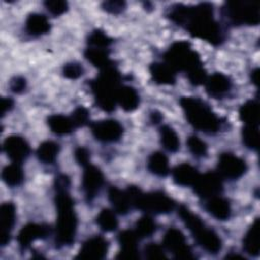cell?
Returning <instances> with one entry per match:
<instances>
[{
	"mask_svg": "<svg viewBox=\"0 0 260 260\" xmlns=\"http://www.w3.org/2000/svg\"><path fill=\"white\" fill-rule=\"evenodd\" d=\"M83 72H84V68L78 62L66 63L62 69L63 76L68 79H77L83 74Z\"/></svg>",
	"mask_w": 260,
	"mask_h": 260,
	"instance_id": "obj_40",
	"label": "cell"
},
{
	"mask_svg": "<svg viewBox=\"0 0 260 260\" xmlns=\"http://www.w3.org/2000/svg\"><path fill=\"white\" fill-rule=\"evenodd\" d=\"M55 205L57 220L55 228L56 248L73 244L77 231V215L74 209V200L69 194V189L55 190Z\"/></svg>",
	"mask_w": 260,
	"mask_h": 260,
	"instance_id": "obj_3",
	"label": "cell"
},
{
	"mask_svg": "<svg viewBox=\"0 0 260 260\" xmlns=\"http://www.w3.org/2000/svg\"><path fill=\"white\" fill-rule=\"evenodd\" d=\"M140 239L137 237L134 231L125 230L121 232L118 236V243L120 246V251L116 256L117 259L123 260H135L140 257L138 249V241Z\"/></svg>",
	"mask_w": 260,
	"mask_h": 260,
	"instance_id": "obj_18",
	"label": "cell"
},
{
	"mask_svg": "<svg viewBox=\"0 0 260 260\" xmlns=\"http://www.w3.org/2000/svg\"><path fill=\"white\" fill-rule=\"evenodd\" d=\"M205 90L213 99H223L232 90L233 82L229 76L221 72H215L207 76L205 81Z\"/></svg>",
	"mask_w": 260,
	"mask_h": 260,
	"instance_id": "obj_19",
	"label": "cell"
},
{
	"mask_svg": "<svg viewBox=\"0 0 260 260\" xmlns=\"http://www.w3.org/2000/svg\"><path fill=\"white\" fill-rule=\"evenodd\" d=\"M96 224L104 232H114L118 228V219L116 213L108 208H104L100 211L95 218Z\"/></svg>",
	"mask_w": 260,
	"mask_h": 260,
	"instance_id": "obj_34",
	"label": "cell"
},
{
	"mask_svg": "<svg viewBox=\"0 0 260 260\" xmlns=\"http://www.w3.org/2000/svg\"><path fill=\"white\" fill-rule=\"evenodd\" d=\"M151 79L160 85H173L176 83V74L168 64L165 62H154L149 66Z\"/></svg>",
	"mask_w": 260,
	"mask_h": 260,
	"instance_id": "obj_22",
	"label": "cell"
},
{
	"mask_svg": "<svg viewBox=\"0 0 260 260\" xmlns=\"http://www.w3.org/2000/svg\"><path fill=\"white\" fill-rule=\"evenodd\" d=\"M90 130L94 139L103 143L117 142L124 133L123 126L114 119L95 121L90 124Z\"/></svg>",
	"mask_w": 260,
	"mask_h": 260,
	"instance_id": "obj_10",
	"label": "cell"
},
{
	"mask_svg": "<svg viewBox=\"0 0 260 260\" xmlns=\"http://www.w3.org/2000/svg\"><path fill=\"white\" fill-rule=\"evenodd\" d=\"M140 98L137 90L130 85H121L117 92V104L125 112H132L139 107Z\"/></svg>",
	"mask_w": 260,
	"mask_h": 260,
	"instance_id": "obj_24",
	"label": "cell"
},
{
	"mask_svg": "<svg viewBox=\"0 0 260 260\" xmlns=\"http://www.w3.org/2000/svg\"><path fill=\"white\" fill-rule=\"evenodd\" d=\"M180 106L188 123L198 131L213 134L223 126V120L212 111L207 103L199 98L182 96Z\"/></svg>",
	"mask_w": 260,
	"mask_h": 260,
	"instance_id": "obj_5",
	"label": "cell"
},
{
	"mask_svg": "<svg viewBox=\"0 0 260 260\" xmlns=\"http://www.w3.org/2000/svg\"><path fill=\"white\" fill-rule=\"evenodd\" d=\"M2 148L7 157L16 164L24 161L30 153L29 144L19 135L7 136L3 141Z\"/></svg>",
	"mask_w": 260,
	"mask_h": 260,
	"instance_id": "obj_14",
	"label": "cell"
},
{
	"mask_svg": "<svg viewBox=\"0 0 260 260\" xmlns=\"http://www.w3.org/2000/svg\"><path fill=\"white\" fill-rule=\"evenodd\" d=\"M74 158L79 166L84 168L90 164V151L85 147H77L74 150Z\"/></svg>",
	"mask_w": 260,
	"mask_h": 260,
	"instance_id": "obj_44",
	"label": "cell"
},
{
	"mask_svg": "<svg viewBox=\"0 0 260 260\" xmlns=\"http://www.w3.org/2000/svg\"><path fill=\"white\" fill-rule=\"evenodd\" d=\"M46 9L53 15L59 16L65 13L68 9V4L63 0H47L44 2Z\"/></svg>",
	"mask_w": 260,
	"mask_h": 260,
	"instance_id": "obj_41",
	"label": "cell"
},
{
	"mask_svg": "<svg viewBox=\"0 0 260 260\" xmlns=\"http://www.w3.org/2000/svg\"><path fill=\"white\" fill-rule=\"evenodd\" d=\"M246 161L232 152H223L217 161V174L224 179L238 180L247 172Z\"/></svg>",
	"mask_w": 260,
	"mask_h": 260,
	"instance_id": "obj_11",
	"label": "cell"
},
{
	"mask_svg": "<svg viewBox=\"0 0 260 260\" xmlns=\"http://www.w3.org/2000/svg\"><path fill=\"white\" fill-rule=\"evenodd\" d=\"M47 124L50 130L57 135H66L75 130L70 116L67 117L60 114L51 115L47 119Z\"/></svg>",
	"mask_w": 260,
	"mask_h": 260,
	"instance_id": "obj_27",
	"label": "cell"
},
{
	"mask_svg": "<svg viewBox=\"0 0 260 260\" xmlns=\"http://www.w3.org/2000/svg\"><path fill=\"white\" fill-rule=\"evenodd\" d=\"M198 170L190 164L183 162L176 166L172 171L173 181L176 185L182 187L193 186L199 177Z\"/></svg>",
	"mask_w": 260,
	"mask_h": 260,
	"instance_id": "obj_21",
	"label": "cell"
},
{
	"mask_svg": "<svg viewBox=\"0 0 260 260\" xmlns=\"http://www.w3.org/2000/svg\"><path fill=\"white\" fill-rule=\"evenodd\" d=\"M164 62L174 71L185 72L189 82L198 86L204 84L207 73L203 67L200 56L192 49L187 41H177L173 43L162 55Z\"/></svg>",
	"mask_w": 260,
	"mask_h": 260,
	"instance_id": "obj_2",
	"label": "cell"
},
{
	"mask_svg": "<svg viewBox=\"0 0 260 260\" xmlns=\"http://www.w3.org/2000/svg\"><path fill=\"white\" fill-rule=\"evenodd\" d=\"M104 183V174L99 167L89 164L83 168L81 187L87 202H91L96 197Z\"/></svg>",
	"mask_w": 260,
	"mask_h": 260,
	"instance_id": "obj_13",
	"label": "cell"
},
{
	"mask_svg": "<svg viewBox=\"0 0 260 260\" xmlns=\"http://www.w3.org/2000/svg\"><path fill=\"white\" fill-rule=\"evenodd\" d=\"M102 8L112 14H119L126 9V2L119 0L105 1L102 3Z\"/></svg>",
	"mask_w": 260,
	"mask_h": 260,
	"instance_id": "obj_43",
	"label": "cell"
},
{
	"mask_svg": "<svg viewBox=\"0 0 260 260\" xmlns=\"http://www.w3.org/2000/svg\"><path fill=\"white\" fill-rule=\"evenodd\" d=\"M192 187L198 197L206 200L222 192V178L217 172H207L203 175H199Z\"/></svg>",
	"mask_w": 260,
	"mask_h": 260,
	"instance_id": "obj_12",
	"label": "cell"
},
{
	"mask_svg": "<svg viewBox=\"0 0 260 260\" xmlns=\"http://www.w3.org/2000/svg\"><path fill=\"white\" fill-rule=\"evenodd\" d=\"M121 74L116 65L111 64L102 69L99 75L88 82L95 105L105 112L115 111L117 92L121 83Z\"/></svg>",
	"mask_w": 260,
	"mask_h": 260,
	"instance_id": "obj_4",
	"label": "cell"
},
{
	"mask_svg": "<svg viewBox=\"0 0 260 260\" xmlns=\"http://www.w3.org/2000/svg\"><path fill=\"white\" fill-rule=\"evenodd\" d=\"M109 242L103 236H93L87 239L80 247L75 258L77 259H104L109 251Z\"/></svg>",
	"mask_w": 260,
	"mask_h": 260,
	"instance_id": "obj_16",
	"label": "cell"
},
{
	"mask_svg": "<svg viewBox=\"0 0 260 260\" xmlns=\"http://www.w3.org/2000/svg\"><path fill=\"white\" fill-rule=\"evenodd\" d=\"M187 146L190 152L197 158L206 157L208 153L207 144L196 135H191L187 139Z\"/></svg>",
	"mask_w": 260,
	"mask_h": 260,
	"instance_id": "obj_38",
	"label": "cell"
},
{
	"mask_svg": "<svg viewBox=\"0 0 260 260\" xmlns=\"http://www.w3.org/2000/svg\"><path fill=\"white\" fill-rule=\"evenodd\" d=\"M14 107V102L11 98H2L1 99V116L4 117L6 113L10 112Z\"/></svg>",
	"mask_w": 260,
	"mask_h": 260,
	"instance_id": "obj_46",
	"label": "cell"
},
{
	"mask_svg": "<svg viewBox=\"0 0 260 260\" xmlns=\"http://www.w3.org/2000/svg\"><path fill=\"white\" fill-rule=\"evenodd\" d=\"M166 16L178 26L185 28L192 37L213 46H220L225 40L224 30L214 18L211 3L203 2L196 5L177 3L167 9Z\"/></svg>",
	"mask_w": 260,
	"mask_h": 260,
	"instance_id": "obj_1",
	"label": "cell"
},
{
	"mask_svg": "<svg viewBox=\"0 0 260 260\" xmlns=\"http://www.w3.org/2000/svg\"><path fill=\"white\" fill-rule=\"evenodd\" d=\"M149 119H150V122H151L152 124L156 125V124H158V123L161 122V120H162V115H161V113L158 112V111H152V112L150 113Z\"/></svg>",
	"mask_w": 260,
	"mask_h": 260,
	"instance_id": "obj_47",
	"label": "cell"
},
{
	"mask_svg": "<svg viewBox=\"0 0 260 260\" xmlns=\"http://www.w3.org/2000/svg\"><path fill=\"white\" fill-rule=\"evenodd\" d=\"M51 25L48 18L41 13H30L25 20V30L32 37H40L50 31Z\"/></svg>",
	"mask_w": 260,
	"mask_h": 260,
	"instance_id": "obj_25",
	"label": "cell"
},
{
	"mask_svg": "<svg viewBox=\"0 0 260 260\" xmlns=\"http://www.w3.org/2000/svg\"><path fill=\"white\" fill-rule=\"evenodd\" d=\"M162 247L177 259L194 258L185 235L177 228L172 226L167 230L162 239Z\"/></svg>",
	"mask_w": 260,
	"mask_h": 260,
	"instance_id": "obj_9",
	"label": "cell"
},
{
	"mask_svg": "<svg viewBox=\"0 0 260 260\" xmlns=\"http://www.w3.org/2000/svg\"><path fill=\"white\" fill-rule=\"evenodd\" d=\"M16 221V207L7 201L0 206V245L6 246L11 239V232Z\"/></svg>",
	"mask_w": 260,
	"mask_h": 260,
	"instance_id": "obj_17",
	"label": "cell"
},
{
	"mask_svg": "<svg viewBox=\"0 0 260 260\" xmlns=\"http://www.w3.org/2000/svg\"><path fill=\"white\" fill-rule=\"evenodd\" d=\"M51 234V228L44 223L29 222L21 228L17 235V243L21 251L26 250L35 241L46 239Z\"/></svg>",
	"mask_w": 260,
	"mask_h": 260,
	"instance_id": "obj_15",
	"label": "cell"
},
{
	"mask_svg": "<svg viewBox=\"0 0 260 260\" xmlns=\"http://www.w3.org/2000/svg\"><path fill=\"white\" fill-rule=\"evenodd\" d=\"M259 218H256L247 231L243 239V247L245 252L253 257H257L260 253V239H259Z\"/></svg>",
	"mask_w": 260,
	"mask_h": 260,
	"instance_id": "obj_26",
	"label": "cell"
},
{
	"mask_svg": "<svg viewBox=\"0 0 260 260\" xmlns=\"http://www.w3.org/2000/svg\"><path fill=\"white\" fill-rule=\"evenodd\" d=\"M178 214L200 248L212 255H216L221 251L222 241L220 237L214 230L207 226L198 215L194 214L184 204L180 205Z\"/></svg>",
	"mask_w": 260,
	"mask_h": 260,
	"instance_id": "obj_6",
	"label": "cell"
},
{
	"mask_svg": "<svg viewBox=\"0 0 260 260\" xmlns=\"http://www.w3.org/2000/svg\"><path fill=\"white\" fill-rule=\"evenodd\" d=\"M75 129L83 127L89 123V112L84 107H77L70 116Z\"/></svg>",
	"mask_w": 260,
	"mask_h": 260,
	"instance_id": "obj_39",
	"label": "cell"
},
{
	"mask_svg": "<svg viewBox=\"0 0 260 260\" xmlns=\"http://www.w3.org/2000/svg\"><path fill=\"white\" fill-rule=\"evenodd\" d=\"M26 79L22 76H14L9 81V89L13 93H22L26 88Z\"/></svg>",
	"mask_w": 260,
	"mask_h": 260,
	"instance_id": "obj_45",
	"label": "cell"
},
{
	"mask_svg": "<svg viewBox=\"0 0 260 260\" xmlns=\"http://www.w3.org/2000/svg\"><path fill=\"white\" fill-rule=\"evenodd\" d=\"M222 16L234 25H258L260 22L259 4L252 1L231 0L221 8Z\"/></svg>",
	"mask_w": 260,
	"mask_h": 260,
	"instance_id": "obj_7",
	"label": "cell"
},
{
	"mask_svg": "<svg viewBox=\"0 0 260 260\" xmlns=\"http://www.w3.org/2000/svg\"><path fill=\"white\" fill-rule=\"evenodd\" d=\"M60 152V145L54 141H44L42 142L37 151V157L43 164H53Z\"/></svg>",
	"mask_w": 260,
	"mask_h": 260,
	"instance_id": "obj_33",
	"label": "cell"
},
{
	"mask_svg": "<svg viewBox=\"0 0 260 260\" xmlns=\"http://www.w3.org/2000/svg\"><path fill=\"white\" fill-rule=\"evenodd\" d=\"M84 58L94 67L99 68L100 70L108 67L109 65L113 64L114 62L109 58L110 51L109 49H100V48H92L87 47L84 50Z\"/></svg>",
	"mask_w": 260,
	"mask_h": 260,
	"instance_id": "obj_28",
	"label": "cell"
},
{
	"mask_svg": "<svg viewBox=\"0 0 260 260\" xmlns=\"http://www.w3.org/2000/svg\"><path fill=\"white\" fill-rule=\"evenodd\" d=\"M147 169L151 174L157 177L168 176L170 173V167L167 155L160 151L152 152L147 160Z\"/></svg>",
	"mask_w": 260,
	"mask_h": 260,
	"instance_id": "obj_30",
	"label": "cell"
},
{
	"mask_svg": "<svg viewBox=\"0 0 260 260\" xmlns=\"http://www.w3.org/2000/svg\"><path fill=\"white\" fill-rule=\"evenodd\" d=\"M175 207L176 201L161 191L141 192L134 204V208L150 214H168Z\"/></svg>",
	"mask_w": 260,
	"mask_h": 260,
	"instance_id": "obj_8",
	"label": "cell"
},
{
	"mask_svg": "<svg viewBox=\"0 0 260 260\" xmlns=\"http://www.w3.org/2000/svg\"><path fill=\"white\" fill-rule=\"evenodd\" d=\"M144 255L147 259H166L165 250L156 243H149L144 248Z\"/></svg>",
	"mask_w": 260,
	"mask_h": 260,
	"instance_id": "obj_42",
	"label": "cell"
},
{
	"mask_svg": "<svg viewBox=\"0 0 260 260\" xmlns=\"http://www.w3.org/2000/svg\"><path fill=\"white\" fill-rule=\"evenodd\" d=\"M205 210L218 220H228L232 215V207L230 201L219 195L206 199Z\"/></svg>",
	"mask_w": 260,
	"mask_h": 260,
	"instance_id": "obj_20",
	"label": "cell"
},
{
	"mask_svg": "<svg viewBox=\"0 0 260 260\" xmlns=\"http://www.w3.org/2000/svg\"><path fill=\"white\" fill-rule=\"evenodd\" d=\"M159 137L161 146L169 152H176L180 149V139L177 132L169 125H162L159 128Z\"/></svg>",
	"mask_w": 260,
	"mask_h": 260,
	"instance_id": "obj_32",
	"label": "cell"
},
{
	"mask_svg": "<svg viewBox=\"0 0 260 260\" xmlns=\"http://www.w3.org/2000/svg\"><path fill=\"white\" fill-rule=\"evenodd\" d=\"M1 177L3 182L10 188L17 187L22 184L24 180V173L19 164L13 162L3 168Z\"/></svg>",
	"mask_w": 260,
	"mask_h": 260,
	"instance_id": "obj_31",
	"label": "cell"
},
{
	"mask_svg": "<svg viewBox=\"0 0 260 260\" xmlns=\"http://www.w3.org/2000/svg\"><path fill=\"white\" fill-rule=\"evenodd\" d=\"M250 76H251L252 83L258 87L259 86V69L255 68L254 70H252Z\"/></svg>",
	"mask_w": 260,
	"mask_h": 260,
	"instance_id": "obj_48",
	"label": "cell"
},
{
	"mask_svg": "<svg viewBox=\"0 0 260 260\" xmlns=\"http://www.w3.org/2000/svg\"><path fill=\"white\" fill-rule=\"evenodd\" d=\"M242 140L244 145L250 150H258L259 148V130L258 126L246 125L242 130Z\"/></svg>",
	"mask_w": 260,
	"mask_h": 260,
	"instance_id": "obj_37",
	"label": "cell"
},
{
	"mask_svg": "<svg viewBox=\"0 0 260 260\" xmlns=\"http://www.w3.org/2000/svg\"><path fill=\"white\" fill-rule=\"evenodd\" d=\"M156 223L154 219L149 215L141 216L135 223L134 232L137 237L141 240L144 238L151 237L156 232Z\"/></svg>",
	"mask_w": 260,
	"mask_h": 260,
	"instance_id": "obj_35",
	"label": "cell"
},
{
	"mask_svg": "<svg viewBox=\"0 0 260 260\" xmlns=\"http://www.w3.org/2000/svg\"><path fill=\"white\" fill-rule=\"evenodd\" d=\"M108 198L114 210L119 214L125 215L133 208L130 197L126 190H120L119 188L112 186L108 191Z\"/></svg>",
	"mask_w": 260,
	"mask_h": 260,
	"instance_id": "obj_23",
	"label": "cell"
},
{
	"mask_svg": "<svg viewBox=\"0 0 260 260\" xmlns=\"http://www.w3.org/2000/svg\"><path fill=\"white\" fill-rule=\"evenodd\" d=\"M239 117L246 125L258 126L260 117L259 104L255 100H249L244 103L239 110Z\"/></svg>",
	"mask_w": 260,
	"mask_h": 260,
	"instance_id": "obj_29",
	"label": "cell"
},
{
	"mask_svg": "<svg viewBox=\"0 0 260 260\" xmlns=\"http://www.w3.org/2000/svg\"><path fill=\"white\" fill-rule=\"evenodd\" d=\"M112 43H113V39L110 38L102 29H94L90 31V34L87 36V39H86L87 47H92V48L109 49Z\"/></svg>",
	"mask_w": 260,
	"mask_h": 260,
	"instance_id": "obj_36",
	"label": "cell"
}]
</instances>
